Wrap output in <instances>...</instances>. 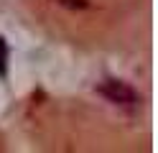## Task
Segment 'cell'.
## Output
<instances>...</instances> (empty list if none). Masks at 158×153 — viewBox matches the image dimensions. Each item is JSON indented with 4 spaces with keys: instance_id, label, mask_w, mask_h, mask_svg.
<instances>
[{
    "instance_id": "cell-1",
    "label": "cell",
    "mask_w": 158,
    "mask_h": 153,
    "mask_svg": "<svg viewBox=\"0 0 158 153\" xmlns=\"http://www.w3.org/2000/svg\"><path fill=\"white\" fill-rule=\"evenodd\" d=\"M102 97H107L110 102H117V105H135L138 102V95L133 87H127L125 82H117V79H107L97 87Z\"/></svg>"
},
{
    "instance_id": "cell-2",
    "label": "cell",
    "mask_w": 158,
    "mask_h": 153,
    "mask_svg": "<svg viewBox=\"0 0 158 153\" xmlns=\"http://www.w3.org/2000/svg\"><path fill=\"white\" fill-rule=\"evenodd\" d=\"M56 3H61L64 8H72V10H84L87 5H89L87 0H56Z\"/></svg>"
},
{
    "instance_id": "cell-3",
    "label": "cell",
    "mask_w": 158,
    "mask_h": 153,
    "mask_svg": "<svg viewBox=\"0 0 158 153\" xmlns=\"http://www.w3.org/2000/svg\"><path fill=\"white\" fill-rule=\"evenodd\" d=\"M5 64H8V46L0 38V77H5Z\"/></svg>"
}]
</instances>
